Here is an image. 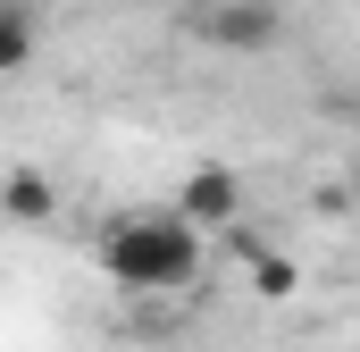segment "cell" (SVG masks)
Instances as JSON below:
<instances>
[{
    "label": "cell",
    "mask_w": 360,
    "mask_h": 352,
    "mask_svg": "<svg viewBox=\"0 0 360 352\" xmlns=\"http://www.w3.org/2000/svg\"><path fill=\"white\" fill-rule=\"evenodd\" d=\"M184 25H193V42H201V51L260 59V51H276V34H285V8H276V0H193V8H184Z\"/></svg>",
    "instance_id": "7a4b0ae2"
},
{
    "label": "cell",
    "mask_w": 360,
    "mask_h": 352,
    "mask_svg": "<svg viewBox=\"0 0 360 352\" xmlns=\"http://www.w3.org/2000/svg\"><path fill=\"white\" fill-rule=\"evenodd\" d=\"M101 268L126 285V294H184L193 277H201V252H210V235L201 227H184L176 210H126V218H109L101 227Z\"/></svg>",
    "instance_id": "6da1fadb"
},
{
    "label": "cell",
    "mask_w": 360,
    "mask_h": 352,
    "mask_svg": "<svg viewBox=\"0 0 360 352\" xmlns=\"http://www.w3.org/2000/svg\"><path fill=\"white\" fill-rule=\"evenodd\" d=\"M0 218H17V227H51L59 218V184L42 168H8L0 176Z\"/></svg>",
    "instance_id": "277c9868"
},
{
    "label": "cell",
    "mask_w": 360,
    "mask_h": 352,
    "mask_svg": "<svg viewBox=\"0 0 360 352\" xmlns=\"http://www.w3.org/2000/svg\"><path fill=\"white\" fill-rule=\"evenodd\" d=\"M176 218H184V227H201V235L235 227V218H243V176L226 168V160H201V168L184 176V193H176Z\"/></svg>",
    "instance_id": "3957f363"
},
{
    "label": "cell",
    "mask_w": 360,
    "mask_h": 352,
    "mask_svg": "<svg viewBox=\"0 0 360 352\" xmlns=\"http://www.w3.org/2000/svg\"><path fill=\"white\" fill-rule=\"evenodd\" d=\"M34 59V8L25 0H0V76H17Z\"/></svg>",
    "instance_id": "5b68a950"
}]
</instances>
